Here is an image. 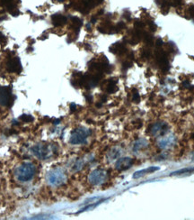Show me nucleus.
<instances>
[{
	"label": "nucleus",
	"instance_id": "f257e3e1",
	"mask_svg": "<svg viewBox=\"0 0 194 220\" xmlns=\"http://www.w3.org/2000/svg\"><path fill=\"white\" fill-rule=\"evenodd\" d=\"M36 172L35 165L32 162L30 161H25L23 163H22L21 165H19L14 171V174L16 179L21 181V182H27L30 181Z\"/></svg>",
	"mask_w": 194,
	"mask_h": 220
},
{
	"label": "nucleus",
	"instance_id": "f03ea898",
	"mask_svg": "<svg viewBox=\"0 0 194 220\" xmlns=\"http://www.w3.org/2000/svg\"><path fill=\"white\" fill-rule=\"evenodd\" d=\"M57 148L53 144H43L40 143L37 144L32 148V153L38 158L39 160H47L50 158L53 154H55Z\"/></svg>",
	"mask_w": 194,
	"mask_h": 220
},
{
	"label": "nucleus",
	"instance_id": "7ed1b4c3",
	"mask_svg": "<svg viewBox=\"0 0 194 220\" xmlns=\"http://www.w3.org/2000/svg\"><path fill=\"white\" fill-rule=\"evenodd\" d=\"M91 134V131L86 127H78L73 130L70 135L69 143L71 144L77 145V144H85L88 137Z\"/></svg>",
	"mask_w": 194,
	"mask_h": 220
},
{
	"label": "nucleus",
	"instance_id": "20e7f679",
	"mask_svg": "<svg viewBox=\"0 0 194 220\" xmlns=\"http://www.w3.org/2000/svg\"><path fill=\"white\" fill-rule=\"evenodd\" d=\"M67 181L65 171L60 168H56L50 170L47 174V181L51 186H60Z\"/></svg>",
	"mask_w": 194,
	"mask_h": 220
},
{
	"label": "nucleus",
	"instance_id": "39448f33",
	"mask_svg": "<svg viewBox=\"0 0 194 220\" xmlns=\"http://www.w3.org/2000/svg\"><path fill=\"white\" fill-rule=\"evenodd\" d=\"M108 180V172L102 169H96L93 170L88 177L89 182L93 186H99Z\"/></svg>",
	"mask_w": 194,
	"mask_h": 220
},
{
	"label": "nucleus",
	"instance_id": "423d86ee",
	"mask_svg": "<svg viewBox=\"0 0 194 220\" xmlns=\"http://www.w3.org/2000/svg\"><path fill=\"white\" fill-rule=\"evenodd\" d=\"M14 103L12 89L9 87L0 86V106L10 107Z\"/></svg>",
	"mask_w": 194,
	"mask_h": 220
},
{
	"label": "nucleus",
	"instance_id": "0eeeda50",
	"mask_svg": "<svg viewBox=\"0 0 194 220\" xmlns=\"http://www.w3.org/2000/svg\"><path fill=\"white\" fill-rule=\"evenodd\" d=\"M168 129V125L165 122H157L152 125L151 127V134L155 137H162L166 134Z\"/></svg>",
	"mask_w": 194,
	"mask_h": 220
},
{
	"label": "nucleus",
	"instance_id": "6e6552de",
	"mask_svg": "<svg viewBox=\"0 0 194 220\" xmlns=\"http://www.w3.org/2000/svg\"><path fill=\"white\" fill-rule=\"evenodd\" d=\"M134 163V160L130 157H122V158H119L116 163H115V168L117 170L119 171H122V170H126L129 169L132 164Z\"/></svg>",
	"mask_w": 194,
	"mask_h": 220
},
{
	"label": "nucleus",
	"instance_id": "1a4fd4ad",
	"mask_svg": "<svg viewBox=\"0 0 194 220\" xmlns=\"http://www.w3.org/2000/svg\"><path fill=\"white\" fill-rule=\"evenodd\" d=\"M7 69L10 72H16V73L21 72L22 65L20 59L18 57L10 58L7 63Z\"/></svg>",
	"mask_w": 194,
	"mask_h": 220
},
{
	"label": "nucleus",
	"instance_id": "9d476101",
	"mask_svg": "<svg viewBox=\"0 0 194 220\" xmlns=\"http://www.w3.org/2000/svg\"><path fill=\"white\" fill-rule=\"evenodd\" d=\"M122 154V149L120 147L116 146L112 148L107 154V160L109 161H113L118 160Z\"/></svg>",
	"mask_w": 194,
	"mask_h": 220
},
{
	"label": "nucleus",
	"instance_id": "9b49d317",
	"mask_svg": "<svg viewBox=\"0 0 194 220\" xmlns=\"http://www.w3.org/2000/svg\"><path fill=\"white\" fill-rule=\"evenodd\" d=\"M71 83L75 88H81L84 86V75L78 71L74 72L72 75Z\"/></svg>",
	"mask_w": 194,
	"mask_h": 220
},
{
	"label": "nucleus",
	"instance_id": "f8f14e48",
	"mask_svg": "<svg viewBox=\"0 0 194 220\" xmlns=\"http://www.w3.org/2000/svg\"><path fill=\"white\" fill-rule=\"evenodd\" d=\"M175 142V138L173 135H169V136H165L164 138L159 141L158 143V146L160 147L161 149H166L172 145Z\"/></svg>",
	"mask_w": 194,
	"mask_h": 220
},
{
	"label": "nucleus",
	"instance_id": "ddd939ff",
	"mask_svg": "<svg viewBox=\"0 0 194 220\" xmlns=\"http://www.w3.org/2000/svg\"><path fill=\"white\" fill-rule=\"evenodd\" d=\"M110 51H111V52L117 54V55H122L127 51V48H126L125 44H122V43H116L110 47Z\"/></svg>",
	"mask_w": 194,
	"mask_h": 220
},
{
	"label": "nucleus",
	"instance_id": "4468645a",
	"mask_svg": "<svg viewBox=\"0 0 194 220\" xmlns=\"http://www.w3.org/2000/svg\"><path fill=\"white\" fill-rule=\"evenodd\" d=\"M51 21L55 26H61L67 23V17L60 14H55L51 16Z\"/></svg>",
	"mask_w": 194,
	"mask_h": 220
},
{
	"label": "nucleus",
	"instance_id": "2eb2a0df",
	"mask_svg": "<svg viewBox=\"0 0 194 220\" xmlns=\"http://www.w3.org/2000/svg\"><path fill=\"white\" fill-rule=\"evenodd\" d=\"M148 146V142L146 139H139L136 141L133 144V151L138 152L142 149H145Z\"/></svg>",
	"mask_w": 194,
	"mask_h": 220
},
{
	"label": "nucleus",
	"instance_id": "dca6fc26",
	"mask_svg": "<svg viewBox=\"0 0 194 220\" xmlns=\"http://www.w3.org/2000/svg\"><path fill=\"white\" fill-rule=\"evenodd\" d=\"M159 170L158 167H149V168H147V169L142 170H139V171H137V172H135V173H134V175H133V178H134V179L140 178V177L144 176V175H146V174L153 173V172L157 171V170Z\"/></svg>",
	"mask_w": 194,
	"mask_h": 220
},
{
	"label": "nucleus",
	"instance_id": "f3484780",
	"mask_svg": "<svg viewBox=\"0 0 194 220\" xmlns=\"http://www.w3.org/2000/svg\"><path fill=\"white\" fill-rule=\"evenodd\" d=\"M106 91L108 93L112 94V93H114L117 91V81L115 79H110L107 81V84H106Z\"/></svg>",
	"mask_w": 194,
	"mask_h": 220
},
{
	"label": "nucleus",
	"instance_id": "a211bd4d",
	"mask_svg": "<svg viewBox=\"0 0 194 220\" xmlns=\"http://www.w3.org/2000/svg\"><path fill=\"white\" fill-rule=\"evenodd\" d=\"M72 21V28L73 30H76L77 32L80 29V27L82 26L83 23H82V20L79 19L78 17H72L71 18Z\"/></svg>",
	"mask_w": 194,
	"mask_h": 220
},
{
	"label": "nucleus",
	"instance_id": "6ab92c4d",
	"mask_svg": "<svg viewBox=\"0 0 194 220\" xmlns=\"http://www.w3.org/2000/svg\"><path fill=\"white\" fill-rule=\"evenodd\" d=\"M184 173H194V167H192V168H185V169L180 170H177V171H174V172H172L171 173V176H176V175H182Z\"/></svg>",
	"mask_w": 194,
	"mask_h": 220
},
{
	"label": "nucleus",
	"instance_id": "aec40b11",
	"mask_svg": "<svg viewBox=\"0 0 194 220\" xmlns=\"http://www.w3.org/2000/svg\"><path fill=\"white\" fill-rule=\"evenodd\" d=\"M83 165H84V162L82 160H77L75 161V163L72 165V170L73 171H79L83 168Z\"/></svg>",
	"mask_w": 194,
	"mask_h": 220
},
{
	"label": "nucleus",
	"instance_id": "412c9836",
	"mask_svg": "<svg viewBox=\"0 0 194 220\" xmlns=\"http://www.w3.org/2000/svg\"><path fill=\"white\" fill-rule=\"evenodd\" d=\"M19 120H21L24 123H30V122H32L34 120V118H32L31 115H22L21 117L19 118Z\"/></svg>",
	"mask_w": 194,
	"mask_h": 220
},
{
	"label": "nucleus",
	"instance_id": "4be33fe9",
	"mask_svg": "<svg viewBox=\"0 0 194 220\" xmlns=\"http://www.w3.org/2000/svg\"><path fill=\"white\" fill-rule=\"evenodd\" d=\"M132 100L136 103H138L139 102V100H140L139 94H138V92L137 91L136 89H133V97H132Z\"/></svg>",
	"mask_w": 194,
	"mask_h": 220
},
{
	"label": "nucleus",
	"instance_id": "5701e85b",
	"mask_svg": "<svg viewBox=\"0 0 194 220\" xmlns=\"http://www.w3.org/2000/svg\"><path fill=\"white\" fill-rule=\"evenodd\" d=\"M131 66H132V63H131L130 61H125V62L122 63V68H123L124 70H127V69H129V68H130Z\"/></svg>",
	"mask_w": 194,
	"mask_h": 220
},
{
	"label": "nucleus",
	"instance_id": "b1692460",
	"mask_svg": "<svg viewBox=\"0 0 194 220\" xmlns=\"http://www.w3.org/2000/svg\"><path fill=\"white\" fill-rule=\"evenodd\" d=\"M188 14L190 15V17H194V6H192V7L189 8Z\"/></svg>",
	"mask_w": 194,
	"mask_h": 220
},
{
	"label": "nucleus",
	"instance_id": "393cba45",
	"mask_svg": "<svg viewBox=\"0 0 194 220\" xmlns=\"http://www.w3.org/2000/svg\"><path fill=\"white\" fill-rule=\"evenodd\" d=\"M182 0H172L171 5L173 6V7H178V6H180V5L182 4Z\"/></svg>",
	"mask_w": 194,
	"mask_h": 220
},
{
	"label": "nucleus",
	"instance_id": "a878e982",
	"mask_svg": "<svg viewBox=\"0 0 194 220\" xmlns=\"http://www.w3.org/2000/svg\"><path fill=\"white\" fill-rule=\"evenodd\" d=\"M6 42H7L6 36H5L2 33H0V43H1V44H4V43H6Z\"/></svg>",
	"mask_w": 194,
	"mask_h": 220
},
{
	"label": "nucleus",
	"instance_id": "bb28decb",
	"mask_svg": "<svg viewBox=\"0 0 194 220\" xmlns=\"http://www.w3.org/2000/svg\"><path fill=\"white\" fill-rule=\"evenodd\" d=\"M156 45H157V47H161V46L163 45V41H162V39H157V42H156Z\"/></svg>",
	"mask_w": 194,
	"mask_h": 220
},
{
	"label": "nucleus",
	"instance_id": "cd10ccee",
	"mask_svg": "<svg viewBox=\"0 0 194 220\" xmlns=\"http://www.w3.org/2000/svg\"><path fill=\"white\" fill-rule=\"evenodd\" d=\"M76 107H77L76 104H71V106H70V110H71L72 112H74V111L76 110Z\"/></svg>",
	"mask_w": 194,
	"mask_h": 220
},
{
	"label": "nucleus",
	"instance_id": "c85d7f7f",
	"mask_svg": "<svg viewBox=\"0 0 194 220\" xmlns=\"http://www.w3.org/2000/svg\"><path fill=\"white\" fill-rule=\"evenodd\" d=\"M86 99H87V101H89V102H91L92 100H93V97L91 95H87L86 96Z\"/></svg>",
	"mask_w": 194,
	"mask_h": 220
}]
</instances>
